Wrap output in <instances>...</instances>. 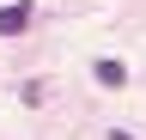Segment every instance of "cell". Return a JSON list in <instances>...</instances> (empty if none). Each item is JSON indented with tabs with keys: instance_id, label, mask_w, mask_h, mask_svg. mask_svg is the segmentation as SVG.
<instances>
[{
	"instance_id": "7a4b0ae2",
	"label": "cell",
	"mask_w": 146,
	"mask_h": 140,
	"mask_svg": "<svg viewBox=\"0 0 146 140\" xmlns=\"http://www.w3.org/2000/svg\"><path fill=\"white\" fill-rule=\"evenodd\" d=\"M91 73H98V85H128V67L122 61H98Z\"/></svg>"
},
{
	"instance_id": "6da1fadb",
	"label": "cell",
	"mask_w": 146,
	"mask_h": 140,
	"mask_svg": "<svg viewBox=\"0 0 146 140\" xmlns=\"http://www.w3.org/2000/svg\"><path fill=\"white\" fill-rule=\"evenodd\" d=\"M31 25V6L18 0V6H0V37H18V31Z\"/></svg>"
}]
</instances>
